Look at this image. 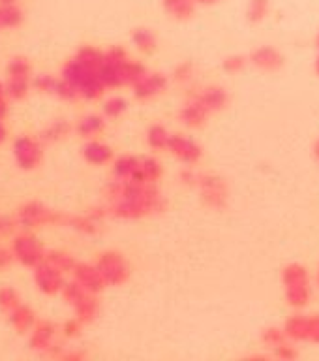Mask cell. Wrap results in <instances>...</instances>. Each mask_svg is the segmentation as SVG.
<instances>
[{"label":"cell","instance_id":"obj_1","mask_svg":"<svg viewBox=\"0 0 319 361\" xmlns=\"http://www.w3.org/2000/svg\"><path fill=\"white\" fill-rule=\"evenodd\" d=\"M203 2H211V0H203Z\"/></svg>","mask_w":319,"mask_h":361}]
</instances>
